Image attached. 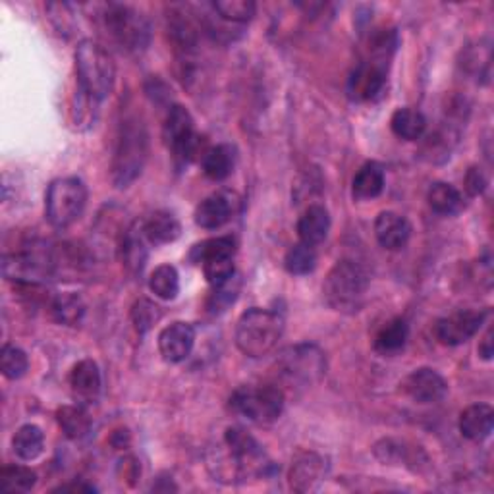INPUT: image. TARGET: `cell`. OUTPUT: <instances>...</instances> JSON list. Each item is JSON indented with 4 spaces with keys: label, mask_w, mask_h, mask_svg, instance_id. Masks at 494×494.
I'll use <instances>...</instances> for the list:
<instances>
[{
    "label": "cell",
    "mask_w": 494,
    "mask_h": 494,
    "mask_svg": "<svg viewBox=\"0 0 494 494\" xmlns=\"http://www.w3.org/2000/svg\"><path fill=\"white\" fill-rule=\"evenodd\" d=\"M149 157V134L139 117L124 118L118 137L115 159H112V182L117 188H128L144 172Z\"/></svg>",
    "instance_id": "obj_1"
},
{
    "label": "cell",
    "mask_w": 494,
    "mask_h": 494,
    "mask_svg": "<svg viewBox=\"0 0 494 494\" xmlns=\"http://www.w3.org/2000/svg\"><path fill=\"white\" fill-rule=\"evenodd\" d=\"M76 74L79 93L101 103L115 89L117 64L101 43L86 39L76 49Z\"/></svg>",
    "instance_id": "obj_2"
},
{
    "label": "cell",
    "mask_w": 494,
    "mask_h": 494,
    "mask_svg": "<svg viewBox=\"0 0 494 494\" xmlns=\"http://www.w3.org/2000/svg\"><path fill=\"white\" fill-rule=\"evenodd\" d=\"M327 375V358L315 344H295L280 351L275 361L276 385L284 390H305Z\"/></svg>",
    "instance_id": "obj_3"
},
{
    "label": "cell",
    "mask_w": 494,
    "mask_h": 494,
    "mask_svg": "<svg viewBox=\"0 0 494 494\" xmlns=\"http://www.w3.org/2000/svg\"><path fill=\"white\" fill-rule=\"evenodd\" d=\"M284 332V319L271 309L251 307L236 324V346L247 358H263L276 348Z\"/></svg>",
    "instance_id": "obj_4"
},
{
    "label": "cell",
    "mask_w": 494,
    "mask_h": 494,
    "mask_svg": "<svg viewBox=\"0 0 494 494\" xmlns=\"http://www.w3.org/2000/svg\"><path fill=\"white\" fill-rule=\"evenodd\" d=\"M367 288H369V275L363 266L351 259H342L332 266L324 280L322 294L336 312H354L361 305Z\"/></svg>",
    "instance_id": "obj_5"
},
{
    "label": "cell",
    "mask_w": 494,
    "mask_h": 494,
    "mask_svg": "<svg viewBox=\"0 0 494 494\" xmlns=\"http://www.w3.org/2000/svg\"><path fill=\"white\" fill-rule=\"evenodd\" d=\"M103 32L115 41V43L128 51L139 52L149 45L151 27L144 14L126 5H105L98 14Z\"/></svg>",
    "instance_id": "obj_6"
},
{
    "label": "cell",
    "mask_w": 494,
    "mask_h": 494,
    "mask_svg": "<svg viewBox=\"0 0 494 494\" xmlns=\"http://www.w3.org/2000/svg\"><path fill=\"white\" fill-rule=\"evenodd\" d=\"M88 207V186L76 176L51 182L45 197V215L54 228H68L78 222Z\"/></svg>",
    "instance_id": "obj_7"
},
{
    "label": "cell",
    "mask_w": 494,
    "mask_h": 494,
    "mask_svg": "<svg viewBox=\"0 0 494 494\" xmlns=\"http://www.w3.org/2000/svg\"><path fill=\"white\" fill-rule=\"evenodd\" d=\"M284 390L276 383L239 387L230 398L232 412L259 425L275 423L284 412Z\"/></svg>",
    "instance_id": "obj_8"
},
{
    "label": "cell",
    "mask_w": 494,
    "mask_h": 494,
    "mask_svg": "<svg viewBox=\"0 0 494 494\" xmlns=\"http://www.w3.org/2000/svg\"><path fill=\"white\" fill-rule=\"evenodd\" d=\"M224 446L228 450L226 460L230 461L234 481L236 479L246 481L251 477H263L266 470H271V461L266 460L263 446L242 427L226 429Z\"/></svg>",
    "instance_id": "obj_9"
},
{
    "label": "cell",
    "mask_w": 494,
    "mask_h": 494,
    "mask_svg": "<svg viewBox=\"0 0 494 494\" xmlns=\"http://www.w3.org/2000/svg\"><path fill=\"white\" fill-rule=\"evenodd\" d=\"M163 139L180 163H188L200 149V135L195 134V124L186 107L172 105L168 108L163 126Z\"/></svg>",
    "instance_id": "obj_10"
},
{
    "label": "cell",
    "mask_w": 494,
    "mask_h": 494,
    "mask_svg": "<svg viewBox=\"0 0 494 494\" xmlns=\"http://www.w3.org/2000/svg\"><path fill=\"white\" fill-rule=\"evenodd\" d=\"M489 317V312H473V309H461V312L443 317L434 324L436 340L444 346H461L481 331Z\"/></svg>",
    "instance_id": "obj_11"
},
{
    "label": "cell",
    "mask_w": 494,
    "mask_h": 494,
    "mask_svg": "<svg viewBox=\"0 0 494 494\" xmlns=\"http://www.w3.org/2000/svg\"><path fill=\"white\" fill-rule=\"evenodd\" d=\"M387 86V61L369 59L361 62L348 78V97L351 101H373Z\"/></svg>",
    "instance_id": "obj_12"
},
{
    "label": "cell",
    "mask_w": 494,
    "mask_h": 494,
    "mask_svg": "<svg viewBox=\"0 0 494 494\" xmlns=\"http://www.w3.org/2000/svg\"><path fill=\"white\" fill-rule=\"evenodd\" d=\"M402 392L415 404H436L448 394V383L431 367H419L402 380Z\"/></svg>",
    "instance_id": "obj_13"
},
{
    "label": "cell",
    "mask_w": 494,
    "mask_h": 494,
    "mask_svg": "<svg viewBox=\"0 0 494 494\" xmlns=\"http://www.w3.org/2000/svg\"><path fill=\"white\" fill-rule=\"evenodd\" d=\"M195 346V329L193 324L176 321L168 324L159 334V351L164 361L182 363L191 356Z\"/></svg>",
    "instance_id": "obj_14"
},
{
    "label": "cell",
    "mask_w": 494,
    "mask_h": 494,
    "mask_svg": "<svg viewBox=\"0 0 494 494\" xmlns=\"http://www.w3.org/2000/svg\"><path fill=\"white\" fill-rule=\"evenodd\" d=\"M327 460L315 452H300L292 461L290 487L295 492L317 490L321 481L327 477Z\"/></svg>",
    "instance_id": "obj_15"
},
{
    "label": "cell",
    "mask_w": 494,
    "mask_h": 494,
    "mask_svg": "<svg viewBox=\"0 0 494 494\" xmlns=\"http://www.w3.org/2000/svg\"><path fill=\"white\" fill-rule=\"evenodd\" d=\"M70 390H72V396L79 405H89L95 404L98 394H101V371H98V365L93 359H81L74 365L72 373H70Z\"/></svg>",
    "instance_id": "obj_16"
},
{
    "label": "cell",
    "mask_w": 494,
    "mask_h": 494,
    "mask_svg": "<svg viewBox=\"0 0 494 494\" xmlns=\"http://www.w3.org/2000/svg\"><path fill=\"white\" fill-rule=\"evenodd\" d=\"M375 236L377 242L385 249L396 251L409 242L412 224L405 217L394 213V210H383L375 220Z\"/></svg>",
    "instance_id": "obj_17"
},
{
    "label": "cell",
    "mask_w": 494,
    "mask_h": 494,
    "mask_svg": "<svg viewBox=\"0 0 494 494\" xmlns=\"http://www.w3.org/2000/svg\"><path fill=\"white\" fill-rule=\"evenodd\" d=\"M458 427L461 436L471 441V443H481L489 439L492 427H494V409L489 404H473L470 407H465Z\"/></svg>",
    "instance_id": "obj_18"
},
{
    "label": "cell",
    "mask_w": 494,
    "mask_h": 494,
    "mask_svg": "<svg viewBox=\"0 0 494 494\" xmlns=\"http://www.w3.org/2000/svg\"><path fill=\"white\" fill-rule=\"evenodd\" d=\"M331 230V215L322 205H309L305 213L298 220V236L300 242L315 247L327 239Z\"/></svg>",
    "instance_id": "obj_19"
},
{
    "label": "cell",
    "mask_w": 494,
    "mask_h": 494,
    "mask_svg": "<svg viewBox=\"0 0 494 494\" xmlns=\"http://www.w3.org/2000/svg\"><path fill=\"white\" fill-rule=\"evenodd\" d=\"M141 228H144L147 242L153 246L172 244L182 234L180 220L172 213H168V210L153 213L147 220L141 222Z\"/></svg>",
    "instance_id": "obj_20"
},
{
    "label": "cell",
    "mask_w": 494,
    "mask_h": 494,
    "mask_svg": "<svg viewBox=\"0 0 494 494\" xmlns=\"http://www.w3.org/2000/svg\"><path fill=\"white\" fill-rule=\"evenodd\" d=\"M232 205L224 195L215 193L209 195L195 209V224L201 226L205 230H217L230 220Z\"/></svg>",
    "instance_id": "obj_21"
},
{
    "label": "cell",
    "mask_w": 494,
    "mask_h": 494,
    "mask_svg": "<svg viewBox=\"0 0 494 494\" xmlns=\"http://www.w3.org/2000/svg\"><path fill=\"white\" fill-rule=\"evenodd\" d=\"M385 190V168L378 163H365L351 182V193L356 200H375Z\"/></svg>",
    "instance_id": "obj_22"
},
{
    "label": "cell",
    "mask_w": 494,
    "mask_h": 494,
    "mask_svg": "<svg viewBox=\"0 0 494 494\" xmlns=\"http://www.w3.org/2000/svg\"><path fill=\"white\" fill-rule=\"evenodd\" d=\"M234 164H236V153L230 145L226 144L215 145L203 153V163H201L203 174L213 182H222L228 178L234 171Z\"/></svg>",
    "instance_id": "obj_23"
},
{
    "label": "cell",
    "mask_w": 494,
    "mask_h": 494,
    "mask_svg": "<svg viewBox=\"0 0 494 494\" xmlns=\"http://www.w3.org/2000/svg\"><path fill=\"white\" fill-rule=\"evenodd\" d=\"M409 338V327L402 317L388 321L375 336V350L380 356H396L405 348Z\"/></svg>",
    "instance_id": "obj_24"
},
{
    "label": "cell",
    "mask_w": 494,
    "mask_h": 494,
    "mask_svg": "<svg viewBox=\"0 0 494 494\" xmlns=\"http://www.w3.org/2000/svg\"><path fill=\"white\" fill-rule=\"evenodd\" d=\"M390 128L394 135L405 139V141H417L427 132V118L423 117V112L415 108H398L390 118Z\"/></svg>",
    "instance_id": "obj_25"
},
{
    "label": "cell",
    "mask_w": 494,
    "mask_h": 494,
    "mask_svg": "<svg viewBox=\"0 0 494 494\" xmlns=\"http://www.w3.org/2000/svg\"><path fill=\"white\" fill-rule=\"evenodd\" d=\"M427 201L434 213L444 215V217L458 215L463 209L461 193L454 186H452V183H446V182L433 183L427 191Z\"/></svg>",
    "instance_id": "obj_26"
},
{
    "label": "cell",
    "mask_w": 494,
    "mask_h": 494,
    "mask_svg": "<svg viewBox=\"0 0 494 494\" xmlns=\"http://www.w3.org/2000/svg\"><path fill=\"white\" fill-rule=\"evenodd\" d=\"M56 421L62 433L72 441H81L91 433V419L81 405H62L56 412Z\"/></svg>",
    "instance_id": "obj_27"
},
{
    "label": "cell",
    "mask_w": 494,
    "mask_h": 494,
    "mask_svg": "<svg viewBox=\"0 0 494 494\" xmlns=\"http://www.w3.org/2000/svg\"><path fill=\"white\" fill-rule=\"evenodd\" d=\"M14 454L23 461L37 460L45 450V434L37 425H23L12 439Z\"/></svg>",
    "instance_id": "obj_28"
},
{
    "label": "cell",
    "mask_w": 494,
    "mask_h": 494,
    "mask_svg": "<svg viewBox=\"0 0 494 494\" xmlns=\"http://www.w3.org/2000/svg\"><path fill=\"white\" fill-rule=\"evenodd\" d=\"M147 238L144 234V228H141V222L135 224L134 228L128 230V234L124 236L122 242V261L128 266L132 273H141L147 259Z\"/></svg>",
    "instance_id": "obj_29"
},
{
    "label": "cell",
    "mask_w": 494,
    "mask_h": 494,
    "mask_svg": "<svg viewBox=\"0 0 494 494\" xmlns=\"http://www.w3.org/2000/svg\"><path fill=\"white\" fill-rule=\"evenodd\" d=\"M52 315L61 324H66V327H78L83 315H86V303H83L78 294H61L52 302Z\"/></svg>",
    "instance_id": "obj_30"
},
{
    "label": "cell",
    "mask_w": 494,
    "mask_h": 494,
    "mask_svg": "<svg viewBox=\"0 0 494 494\" xmlns=\"http://www.w3.org/2000/svg\"><path fill=\"white\" fill-rule=\"evenodd\" d=\"M149 288L161 300H174L180 292V275L176 271V266H157L149 278Z\"/></svg>",
    "instance_id": "obj_31"
},
{
    "label": "cell",
    "mask_w": 494,
    "mask_h": 494,
    "mask_svg": "<svg viewBox=\"0 0 494 494\" xmlns=\"http://www.w3.org/2000/svg\"><path fill=\"white\" fill-rule=\"evenodd\" d=\"M37 483V473L25 465H5L0 471V485L6 492H30Z\"/></svg>",
    "instance_id": "obj_32"
},
{
    "label": "cell",
    "mask_w": 494,
    "mask_h": 494,
    "mask_svg": "<svg viewBox=\"0 0 494 494\" xmlns=\"http://www.w3.org/2000/svg\"><path fill=\"white\" fill-rule=\"evenodd\" d=\"M284 266L290 275H295V276H303V275L313 273L315 266H317L315 249L302 244V242L292 246L284 257Z\"/></svg>",
    "instance_id": "obj_33"
},
{
    "label": "cell",
    "mask_w": 494,
    "mask_h": 494,
    "mask_svg": "<svg viewBox=\"0 0 494 494\" xmlns=\"http://www.w3.org/2000/svg\"><path fill=\"white\" fill-rule=\"evenodd\" d=\"M234 253H236L234 238L220 236V238H210V239H205V242H201V244H197L190 253V259L197 265H201L209 257L234 256Z\"/></svg>",
    "instance_id": "obj_34"
},
{
    "label": "cell",
    "mask_w": 494,
    "mask_h": 494,
    "mask_svg": "<svg viewBox=\"0 0 494 494\" xmlns=\"http://www.w3.org/2000/svg\"><path fill=\"white\" fill-rule=\"evenodd\" d=\"M213 8L220 14L222 20L232 23H247L257 12V5L253 0H217Z\"/></svg>",
    "instance_id": "obj_35"
},
{
    "label": "cell",
    "mask_w": 494,
    "mask_h": 494,
    "mask_svg": "<svg viewBox=\"0 0 494 494\" xmlns=\"http://www.w3.org/2000/svg\"><path fill=\"white\" fill-rule=\"evenodd\" d=\"M27 369H30V359H27L25 351L12 346V344H5L3 350H0V371L10 380L22 378Z\"/></svg>",
    "instance_id": "obj_36"
},
{
    "label": "cell",
    "mask_w": 494,
    "mask_h": 494,
    "mask_svg": "<svg viewBox=\"0 0 494 494\" xmlns=\"http://www.w3.org/2000/svg\"><path fill=\"white\" fill-rule=\"evenodd\" d=\"M203 275L210 286H220L224 282H228L234 275V256H217L209 257L201 263Z\"/></svg>",
    "instance_id": "obj_37"
},
{
    "label": "cell",
    "mask_w": 494,
    "mask_h": 494,
    "mask_svg": "<svg viewBox=\"0 0 494 494\" xmlns=\"http://www.w3.org/2000/svg\"><path fill=\"white\" fill-rule=\"evenodd\" d=\"M238 292H239V280L236 278V275L228 282H224V284L213 286V294L209 295V302H207L209 312L217 315L226 312V307H230L236 302Z\"/></svg>",
    "instance_id": "obj_38"
},
{
    "label": "cell",
    "mask_w": 494,
    "mask_h": 494,
    "mask_svg": "<svg viewBox=\"0 0 494 494\" xmlns=\"http://www.w3.org/2000/svg\"><path fill=\"white\" fill-rule=\"evenodd\" d=\"M161 319V307L149 300H139L132 307V322L139 334H145L153 329V324Z\"/></svg>",
    "instance_id": "obj_39"
},
{
    "label": "cell",
    "mask_w": 494,
    "mask_h": 494,
    "mask_svg": "<svg viewBox=\"0 0 494 494\" xmlns=\"http://www.w3.org/2000/svg\"><path fill=\"white\" fill-rule=\"evenodd\" d=\"M465 191H468L471 197H477V195H481L487 188V176L485 172L481 171V168H477V166H471L468 174H465Z\"/></svg>",
    "instance_id": "obj_40"
},
{
    "label": "cell",
    "mask_w": 494,
    "mask_h": 494,
    "mask_svg": "<svg viewBox=\"0 0 494 494\" xmlns=\"http://www.w3.org/2000/svg\"><path fill=\"white\" fill-rule=\"evenodd\" d=\"M492 354H494V346H492V329L487 331V334L483 336L481 344H479V356H481L483 359L490 361L492 359Z\"/></svg>",
    "instance_id": "obj_41"
},
{
    "label": "cell",
    "mask_w": 494,
    "mask_h": 494,
    "mask_svg": "<svg viewBox=\"0 0 494 494\" xmlns=\"http://www.w3.org/2000/svg\"><path fill=\"white\" fill-rule=\"evenodd\" d=\"M52 492H97V489L93 485H88V483H70V485H61L56 487Z\"/></svg>",
    "instance_id": "obj_42"
}]
</instances>
